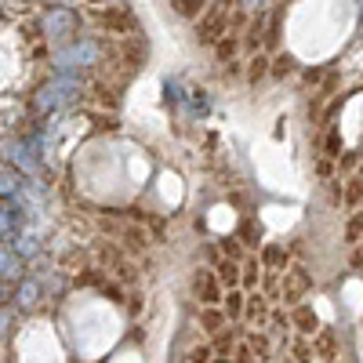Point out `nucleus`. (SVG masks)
<instances>
[{
  "instance_id": "423d86ee",
  "label": "nucleus",
  "mask_w": 363,
  "mask_h": 363,
  "mask_svg": "<svg viewBox=\"0 0 363 363\" xmlns=\"http://www.w3.org/2000/svg\"><path fill=\"white\" fill-rule=\"evenodd\" d=\"M236 51H240V37H233V33H225V37L215 44V55L222 58V62H229V58H233Z\"/></svg>"
},
{
  "instance_id": "f257e3e1",
  "label": "nucleus",
  "mask_w": 363,
  "mask_h": 363,
  "mask_svg": "<svg viewBox=\"0 0 363 363\" xmlns=\"http://www.w3.org/2000/svg\"><path fill=\"white\" fill-rule=\"evenodd\" d=\"M193 291H196V298H200L203 309H218V301H222V284L215 280V272H211V269H200V272H196Z\"/></svg>"
},
{
  "instance_id": "7ed1b4c3",
  "label": "nucleus",
  "mask_w": 363,
  "mask_h": 363,
  "mask_svg": "<svg viewBox=\"0 0 363 363\" xmlns=\"http://www.w3.org/2000/svg\"><path fill=\"white\" fill-rule=\"evenodd\" d=\"M215 280H218L222 287H236V284H240V262L218 258V262H215Z\"/></svg>"
},
{
  "instance_id": "f03ea898",
  "label": "nucleus",
  "mask_w": 363,
  "mask_h": 363,
  "mask_svg": "<svg viewBox=\"0 0 363 363\" xmlns=\"http://www.w3.org/2000/svg\"><path fill=\"white\" fill-rule=\"evenodd\" d=\"M200 327L207 330L211 338H215V335H222V330L229 327V320H225L222 309H200Z\"/></svg>"
},
{
  "instance_id": "6e6552de",
  "label": "nucleus",
  "mask_w": 363,
  "mask_h": 363,
  "mask_svg": "<svg viewBox=\"0 0 363 363\" xmlns=\"http://www.w3.org/2000/svg\"><path fill=\"white\" fill-rule=\"evenodd\" d=\"M211 356H215V352H211V345H200V349H193V352H189V359H193V363H207Z\"/></svg>"
},
{
  "instance_id": "39448f33",
  "label": "nucleus",
  "mask_w": 363,
  "mask_h": 363,
  "mask_svg": "<svg viewBox=\"0 0 363 363\" xmlns=\"http://www.w3.org/2000/svg\"><path fill=\"white\" fill-rule=\"evenodd\" d=\"M291 320L298 323V330H306V335H316V316H313V309H309V306H298Z\"/></svg>"
},
{
  "instance_id": "0eeeda50",
  "label": "nucleus",
  "mask_w": 363,
  "mask_h": 363,
  "mask_svg": "<svg viewBox=\"0 0 363 363\" xmlns=\"http://www.w3.org/2000/svg\"><path fill=\"white\" fill-rule=\"evenodd\" d=\"M265 66H269V58H265V55H255L251 62H247V77H251V80H262V77H265Z\"/></svg>"
},
{
  "instance_id": "20e7f679",
  "label": "nucleus",
  "mask_w": 363,
  "mask_h": 363,
  "mask_svg": "<svg viewBox=\"0 0 363 363\" xmlns=\"http://www.w3.org/2000/svg\"><path fill=\"white\" fill-rule=\"evenodd\" d=\"M222 306H225V309H222V313H225V320H240V316H244V306H247V298L240 294V291H229Z\"/></svg>"
}]
</instances>
